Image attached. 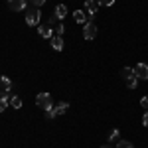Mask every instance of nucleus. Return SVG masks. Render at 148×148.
I'll use <instances>...</instances> for the list:
<instances>
[{
  "label": "nucleus",
  "instance_id": "nucleus-7",
  "mask_svg": "<svg viewBox=\"0 0 148 148\" xmlns=\"http://www.w3.org/2000/svg\"><path fill=\"white\" fill-rule=\"evenodd\" d=\"M10 91L8 93H4V91H0V113L2 111H6V107H10Z\"/></svg>",
  "mask_w": 148,
  "mask_h": 148
},
{
  "label": "nucleus",
  "instance_id": "nucleus-20",
  "mask_svg": "<svg viewBox=\"0 0 148 148\" xmlns=\"http://www.w3.org/2000/svg\"><path fill=\"white\" fill-rule=\"evenodd\" d=\"M63 32H65V26H63V24H57L56 26V36H61Z\"/></svg>",
  "mask_w": 148,
  "mask_h": 148
},
{
  "label": "nucleus",
  "instance_id": "nucleus-24",
  "mask_svg": "<svg viewBox=\"0 0 148 148\" xmlns=\"http://www.w3.org/2000/svg\"><path fill=\"white\" fill-rule=\"evenodd\" d=\"M142 125H144V126H148V111L144 113V116H142Z\"/></svg>",
  "mask_w": 148,
  "mask_h": 148
},
{
  "label": "nucleus",
  "instance_id": "nucleus-17",
  "mask_svg": "<svg viewBox=\"0 0 148 148\" xmlns=\"http://www.w3.org/2000/svg\"><path fill=\"white\" fill-rule=\"evenodd\" d=\"M119 138H121V132H119V128H113V130L109 132V140H111V142H119Z\"/></svg>",
  "mask_w": 148,
  "mask_h": 148
},
{
  "label": "nucleus",
  "instance_id": "nucleus-5",
  "mask_svg": "<svg viewBox=\"0 0 148 148\" xmlns=\"http://www.w3.org/2000/svg\"><path fill=\"white\" fill-rule=\"evenodd\" d=\"M8 8L12 12H22L26 10V0H8Z\"/></svg>",
  "mask_w": 148,
  "mask_h": 148
},
{
  "label": "nucleus",
  "instance_id": "nucleus-2",
  "mask_svg": "<svg viewBox=\"0 0 148 148\" xmlns=\"http://www.w3.org/2000/svg\"><path fill=\"white\" fill-rule=\"evenodd\" d=\"M36 103H38V107H42L44 111H47V109L53 107V101H51L49 93H40V95L36 97Z\"/></svg>",
  "mask_w": 148,
  "mask_h": 148
},
{
  "label": "nucleus",
  "instance_id": "nucleus-25",
  "mask_svg": "<svg viewBox=\"0 0 148 148\" xmlns=\"http://www.w3.org/2000/svg\"><path fill=\"white\" fill-rule=\"evenodd\" d=\"M101 148H111V146H101Z\"/></svg>",
  "mask_w": 148,
  "mask_h": 148
},
{
  "label": "nucleus",
  "instance_id": "nucleus-12",
  "mask_svg": "<svg viewBox=\"0 0 148 148\" xmlns=\"http://www.w3.org/2000/svg\"><path fill=\"white\" fill-rule=\"evenodd\" d=\"M10 107H12V109H22V97L12 95V97H10Z\"/></svg>",
  "mask_w": 148,
  "mask_h": 148
},
{
  "label": "nucleus",
  "instance_id": "nucleus-14",
  "mask_svg": "<svg viewBox=\"0 0 148 148\" xmlns=\"http://www.w3.org/2000/svg\"><path fill=\"white\" fill-rule=\"evenodd\" d=\"M73 20L77 24H85V12L83 10H75L73 12Z\"/></svg>",
  "mask_w": 148,
  "mask_h": 148
},
{
  "label": "nucleus",
  "instance_id": "nucleus-1",
  "mask_svg": "<svg viewBox=\"0 0 148 148\" xmlns=\"http://www.w3.org/2000/svg\"><path fill=\"white\" fill-rule=\"evenodd\" d=\"M42 20V12L38 10V8H32V10L26 12V24L28 26H38Z\"/></svg>",
  "mask_w": 148,
  "mask_h": 148
},
{
  "label": "nucleus",
  "instance_id": "nucleus-15",
  "mask_svg": "<svg viewBox=\"0 0 148 148\" xmlns=\"http://www.w3.org/2000/svg\"><path fill=\"white\" fill-rule=\"evenodd\" d=\"M67 109H69V103L61 101V103H59V105H57V107H56V114H63V113H65V111H67Z\"/></svg>",
  "mask_w": 148,
  "mask_h": 148
},
{
  "label": "nucleus",
  "instance_id": "nucleus-19",
  "mask_svg": "<svg viewBox=\"0 0 148 148\" xmlns=\"http://www.w3.org/2000/svg\"><path fill=\"white\" fill-rule=\"evenodd\" d=\"M56 116H57V114H56V109H53V107L46 111V119H47V121H51V119H56Z\"/></svg>",
  "mask_w": 148,
  "mask_h": 148
},
{
  "label": "nucleus",
  "instance_id": "nucleus-9",
  "mask_svg": "<svg viewBox=\"0 0 148 148\" xmlns=\"http://www.w3.org/2000/svg\"><path fill=\"white\" fill-rule=\"evenodd\" d=\"M53 14H56L57 20H63V18L67 16V6H65V4H57L56 10H53Z\"/></svg>",
  "mask_w": 148,
  "mask_h": 148
},
{
  "label": "nucleus",
  "instance_id": "nucleus-16",
  "mask_svg": "<svg viewBox=\"0 0 148 148\" xmlns=\"http://www.w3.org/2000/svg\"><path fill=\"white\" fill-rule=\"evenodd\" d=\"M138 77L136 75H132V77H130V79H126V87H128V89H136V85H138Z\"/></svg>",
  "mask_w": 148,
  "mask_h": 148
},
{
  "label": "nucleus",
  "instance_id": "nucleus-6",
  "mask_svg": "<svg viewBox=\"0 0 148 148\" xmlns=\"http://www.w3.org/2000/svg\"><path fill=\"white\" fill-rule=\"evenodd\" d=\"M85 10H87V14L93 18V16L97 14V10H99V2H97V0H85Z\"/></svg>",
  "mask_w": 148,
  "mask_h": 148
},
{
  "label": "nucleus",
  "instance_id": "nucleus-11",
  "mask_svg": "<svg viewBox=\"0 0 148 148\" xmlns=\"http://www.w3.org/2000/svg\"><path fill=\"white\" fill-rule=\"evenodd\" d=\"M12 89V81L8 79V77H0V91L8 93Z\"/></svg>",
  "mask_w": 148,
  "mask_h": 148
},
{
  "label": "nucleus",
  "instance_id": "nucleus-22",
  "mask_svg": "<svg viewBox=\"0 0 148 148\" xmlns=\"http://www.w3.org/2000/svg\"><path fill=\"white\" fill-rule=\"evenodd\" d=\"M99 2V6H113L114 0H97Z\"/></svg>",
  "mask_w": 148,
  "mask_h": 148
},
{
  "label": "nucleus",
  "instance_id": "nucleus-13",
  "mask_svg": "<svg viewBox=\"0 0 148 148\" xmlns=\"http://www.w3.org/2000/svg\"><path fill=\"white\" fill-rule=\"evenodd\" d=\"M132 75H134V69L132 67H123L121 69V79H130V77H132Z\"/></svg>",
  "mask_w": 148,
  "mask_h": 148
},
{
  "label": "nucleus",
  "instance_id": "nucleus-3",
  "mask_svg": "<svg viewBox=\"0 0 148 148\" xmlns=\"http://www.w3.org/2000/svg\"><path fill=\"white\" fill-rule=\"evenodd\" d=\"M95 36H97V26L93 22H85L83 24V38L85 40H95Z\"/></svg>",
  "mask_w": 148,
  "mask_h": 148
},
{
  "label": "nucleus",
  "instance_id": "nucleus-23",
  "mask_svg": "<svg viewBox=\"0 0 148 148\" xmlns=\"http://www.w3.org/2000/svg\"><path fill=\"white\" fill-rule=\"evenodd\" d=\"M140 107H144L148 111V97H142V99H140Z\"/></svg>",
  "mask_w": 148,
  "mask_h": 148
},
{
  "label": "nucleus",
  "instance_id": "nucleus-8",
  "mask_svg": "<svg viewBox=\"0 0 148 148\" xmlns=\"http://www.w3.org/2000/svg\"><path fill=\"white\" fill-rule=\"evenodd\" d=\"M38 32L42 38H46V40H51L53 38V30H51V26H38Z\"/></svg>",
  "mask_w": 148,
  "mask_h": 148
},
{
  "label": "nucleus",
  "instance_id": "nucleus-18",
  "mask_svg": "<svg viewBox=\"0 0 148 148\" xmlns=\"http://www.w3.org/2000/svg\"><path fill=\"white\" fill-rule=\"evenodd\" d=\"M116 148H134V146H132V142H128V140H119V142H116Z\"/></svg>",
  "mask_w": 148,
  "mask_h": 148
},
{
  "label": "nucleus",
  "instance_id": "nucleus-10",
  "mask_svg": "<svg viewBox=\"0 0 148 148\" xmlns=\"http://www.w3.org/2000/svg\"><path fill=\"white\" fill-rule=\"evenodd\" d=\"M51 47H53L56 51H61V49H63V38H61V36H53V38H51Z\"/></svg>",
  "mask_w": 148,
  "mask_h": 148
},
{
  "label": "nucleus",
  "instance_id": "nucleus-4",
  "mask_svg": "<svg viewBox=\"0 0 148 148\" xmlns=\"http://www.w3.org/2000/svg\"><path fill=\"white\" fill-rule=\"evenodd\" d=\"M134 75L138 79H148V65L146 63H136L134 65Z\"/></svg>",
  "mask_w": 148,
  "mask_h": 148
},
{
  "label": "nucleus",
  "instance_id": "nucleus-21",
  "mask_svg": "<svg viewBox=\"0 0 148 148\" xmlns=\"http://www.w3.org/2000/svg\"><path fill=\"white\" fill-rule=\"evenodd\" d=\"M30 2H32V6H34V8H40V6H44V4H46V0H30Z\"/></svg>",
  "mask_w": 148,
  "mask_h": 148
}]
</instances>
